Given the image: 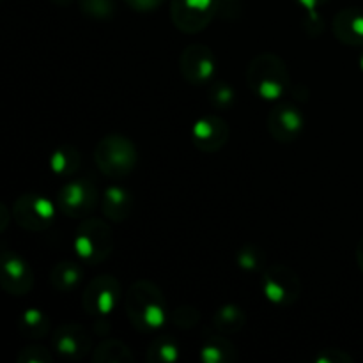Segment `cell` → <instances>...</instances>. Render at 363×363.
Here are the masks:
<instances>
[{"label": "cell", "instance_id": "1", "mask_svg": "<svg viewBox=\"0 0 363 363\" xmlns=\"http://www.w3.org/2000/svg\"><path fill=\"white\" fill-rule=\"evenodd\" d=\"M124 308L131 326L140 333L160 332L170 315L163 291L145 279L131 284L124 300Z\"/></svg>", "mask_w": 363, "mask_h": 363}, {"label": "cell", "instance_id": "2", "mask_svg": "<svg viewBox=\"0 0 363 363\" xmlns=\"http://www.w3.org/2000/svg\"><path fill=\"white\" fill-rule=\"evenodd\" d=\"M247 85L264 101H279L291 85V73L286 60L277 53L262 52L247 66Z\"/></svg>", "mask_w": 363, "mask_h": 363}, {"label": "cell", "instance_id": "3", "mask_svg": "<svg viewBox=\"0 0 363 363\" xmlns=\"http://www.w3.org/2000/svg\"><path fill=\"white\" fill-rule=\"evenodd\" d=\"M94 163L99 172L110 179H123L130 176L137 167V145L126 135H105L94 147Z\"/></svg>", "mask_w": 363, "mask_h": 363}, {"label": "cell", "instance_id": "4", "mask_svg": "<svg viewBox=\"0 0 363 363\" xmlns=\"http://www.w3.org/2000/svg\"><path fill=\"white\" fill-rule=\"evenodd\" d=\"M112 227L99 218H84L74 230L73 248L78 261L87 266H98L105 262L113 252Z\"/></svg>", "mask_w": 363, "mask_h": 363}, {"label": "cell", "instance_id": "5", "mask_svg": "<svg viewBox=\"0 0 363 363\" xmlns=\"http://www.w3.org/2000/svg\"><path fill=\"white\" fill-rule=\"evenodd\" d=\"M101 202L96 183L89 177H73L59 188L55 204L67 218H87Z\"/></svg>", "mask_w": 363, "mask_h": 363}, {"label": "cell", "instance_id": "6", "mask_svg": "<svg viewBox=\"0 0 363 363\" xmlns=\"http://www.w3.org/2000/svg\"><path fill=\"white\" fill-rule=\"evenodd\" d=\"M262 294L279 308L293 307L301 296V280L294 269L286 264H273L262 272Z\"/></svg>", "mask_w": 363, "mask_h": 363}, {"label": "cell", "instance_id": "7", "mask_svg": "<svg viewBox=\"0 0 363 363\" xmlns=\"http://www.w3.org/2000/svg\"><path fill=\"white\" fill-rule=\"evenodd\" d=\"M57 211L59 209L55 202H52L45 195L30 191V194H21L14 201L13 220L21 229L30 230V233H43L53 225Z\"/></svg>", "mask_w": 363, "mask_h": 363}, {"label": "cell", "instance_id": "8", "mask_svg": "<svg viewBox=\"0 0 363 363\" xmlns=\"http://www.w3.org/2000/svg\"><path fill=\"white\" fill-rule=\"evenodd\" d=\"M123 286L113 275H98L89 280L82 293V307L91 318H108L119 305Z\"/></svg>", "mask_w": 363, "mask_h": 363}, {"label": "cell", "instance_id": "9", "mask_svg": "<svg viewBox=\"0 0 363 363\" xmlns=\"http://www.w3.org/2000/svg\"><path fill=\"white\" fill-rule=\"evenodd\" d=\"M215 16V0H170V20L183 34H199Z\"/></svg>", "mask_w": 363, "mask_h": 363}, {"label": "cell", "instance_id": "10", "mask_svg": "<svg viewBox=\"0 0 363 363\" xmlns=\"http://www.w3.org/2000/svg\"><path fill=\"white\" fill-rule=\"evenodd\" d=\"M179 73L190 85L211 84L216 73V57L208 45L191 43L179 55Z\"/></svg>", "mask_w": 363, "mask_h": 363}, {"label": "cell", "instance_id": "11", "mask_svg": "<svg viewBox=\"0 0 363 363\" xmlns=\"http://www.w3.org/2000/svg\"><path fill=\"white\" fill-rule=\"evenodd\" d=\"M0 286L11 296H27L34 287L30 264L7 245H2L0 252Z\"/></svg>", "mask_w": 363, "mask_h": 363}, {"label": "cell", "instance_id": "12", "mask_svg": "<svg viewBox=\"0 0 363 363\" xmlns=\"http://www.w3.org/2000/svg\"><path fill=\"white\" fill-rule=\"evenodd\" d=\"M269 135L280 144H293L301 137L305 128V117L296 105L289 101H279L268 113Z\"/></svg>", "mask_w": 363, "mask_h": 363}, {"label": "cell", "instance_id": "13", "mask_svg": "<svg viewBox=\"0 0 363 363\" xmlns=\"http://www.w3.org/2000/svg\"><path fill=\"white\" fill-rule=\"evenodd\" d=\"M52 347L64 360H82L92 353V337L78 323H62L52 333Z\"/></svg>", "mask_w": 363, "mask_h": 363}, {"label": "cell", "instance_id": "14", "mask_svg": "<svg viewBox=\"0 0 363 363\" xmlns=\"http://www.w3.org/2000/svg\"><path fill=\"white\" fill-rule=\"evenodd\" d=\"M230 128L220 116H204L191 126V142L202 152H218L227 145Z\"/></svg>", "mask_w": 363, "mask_h": 363}, {"label": "cell", "instance_id": "15", "mask_svg": "<svg viewBox=\"0 0 363 363\" xmlns=\"http://www.w3.org/2000/svg\"><path fill=\"white\" fill-rule=\"evenodd\" d=\"M332 32L339 43L346 46L363 48V9L344 7L333 16Z\"/></svg>", "mask_w": 363, "mask_h": 363}, {"label": "cell", "instance_id": "16", "mask_svg": "<svg viewBox=\"0 0 363 363\" xmlns=\"http://www.w3.org/2000/svg\"><path fill=\"white\" fill-rule=\"evenodd\" d=\"M99 208L108 222L123 223L124 220L130 218L131 211H133V195L121 184H110L101 194Z\"/></svg>", "mask_w": 363, "mask_h": 363}, {"label": "cell", "instance_id": "17", "mask_svg": "<svg viewBox=\"0 0 363 363\" xmlns=\"http://www.w3.org/2000/svg\"><path fill=\"white\" fill-rule=\"evenodd\" d=\"M240 354L233 340L220 332L215 335H206L199 347V360L202 363H234Z\"/></svg>", "mask_w": 363, "mask_h": 363}, {"label": "cell", "instance_id": "18", "mask_svg": "<svg viewBox=\"0 0 363 363\" xmlns=\"http://www.w3.org/2000/svg\"><path fill=\"white\" fill-rule=\"evenodd\" d=\"M84 262L80 261H59L50 272V284L53 289L60 291V293H71V291L78 289L82 282H84Z\"/></svg>", "mask_w": 363, "mask_h": 363}, {"label": "cell", "instance_id": "19", "mask_svg": "<svg viewBox=\"0 0 363 363\" xmlns=\"http://www.w3.org/2000/svg\"><path fill=\"white\" fill-rule=\"evenodd\" d=\"M247 325V312L238 303H223L213 314V326L216 332L234 335Z\"/></svg>", "mask_w": 363, "mask_h": 363}, {"label": "cell", "instance_id": "20", "mask_svg": "<svg viewBox=\"0 0 363 363\" xmlns=\"http://www.w3.org/2000/svg\"><path fill=\"white\" fill-rule=\"evenodd\" d=\"M82 169V152L71 144L59 145L50 156V170L59 177H73Z\"/></svg>", "mask_w": 363, "mask_h": 363}, {"label": "cell", "instance_id": "21", "mask_svg": "<svg viewBox=\"0 0 363 363\" xmlns=\"http://www.w3.org/2000/svg\"><path fill=\"white\" fill-rule=\"evenodd\" d=\"M16 328L20 332V335L25 337V339L39 340L48 335L50 328H52V323H50V318L45 312L32 307L21 312L16 321Z\"/></svg>", "mask_w": 363, "mask_h": 363}, {"label": "cell", "instance_id": "22", "mask_svg": "<svg viewBox=\"0 0 363 363\" xmlns=\"http://www.w3.org/2000/svg\"><path fill=\"white\" fill-rule=\"evenodd\" d=\"M94 363H133L135 354L130 346L119 339H105L92 350Z\"/></svg>", "mask_w": 363, "mask_h": 363}, {"label": "cell", "instance_id": "23", "mask_svg": "<svg viewBox=\"0 0 363 363\" xmlns=\"http://www.w3.org/2000/svg\"><path fill=\"white\" fill-rule=\"evenodd\" d=\"M149 363H176L181 360V347L170 335H156L145 353Z\"/></svg>", "mask_w": 363, "mask_h": 363}, {"label": "cell", "instance_id": "24", "mask_svg": "<svg viewBox=\"0 0 363 363\" xmlns=\"http://www.w3.org/2000/svg\"><path fill=\"white\" fill-rule=\"evenodd\" d=\"M236 264L245 273H262L268 268V255L259 245L245 243L236 250Z\"/></svg>", "mask_w": 363, "mask_h": 363}, {"label": "cell", "instance_id": "25", "mask_svg": "<svg viewBox=\"0 0 363 363\" xmlns=\"http://www.w3.org/2000/svg\"><path fill=\"white\" fill-rule=\"evenodd\" d=\"M209 103L222 112L233 108L234 103H236V92H234L233 85L223 80L211 82L209 84Z\"/></svg>", "mask_w": 363, "mask_h": 363}, {"label": "cell", "instance_id": "26", "mask_svg": "<svg viewBox=\"0 0 363 363\" xmlns=\"http://www.w3.org/2000/svg\"><path fill=\"white\" fill-rule=\"evenodd\" d=\"M78 7L92 20H110L117 13L116 0H78Z\"/></svg>", "mask_w": 363, "mask_h": 363}, {"label": "cell", "instance_id": "27", "mask_svg": "<svg viewBox=\"0 0 363 363\" xmlns=\"http://www.w3.org/2000/svg\"><path fill=\"white\" fill-rule=\"evenodd\" d=\"M294 2L303 7L305 13H307V16H305V30H307V34L312 35V38L321 34L323 21L318 9L325 6V4H328L330 0H294Z\"/></svg>", "mask_w": 363, "mask_h": 363}, {"label": "cell", "instance_id": "28", "mask_svg": "<svg viewBox=\"0 0 363 363\" xmlns=\"http://www.w3.org/2000/svg\"><path fill=\"white\" fill-rule=\"evenodd\" d=\"M169 321L179 330H191L201 323V312L194 305H177L170 311Z\"/></svg>", "mask_w": 363, "mask_h": 363}, {"label": "cell", "instance_id": "29", "mask_svg": "<svg viewBox=\"0 0 363 363\" xmlns=\"http://www.w3.org/2000/svg\"><path fill=\"white\" fill-rule=\"evenodd\" d=\"M16 362L18 363H52L53 354L52 351L46 350V347L38 346V344H32V346H25L18 351Z\"/></svg>", "mask_w": 363, "mask_h": 363}, {"label": "cell", "instance_id": "30", "mask_svg": "<svg viewBox=\"0 0 363 363\" xmlns=\"http://www.w3.org/2000/svg\"><path fill=\"white\" fill-rule=\"evenodd\" d=\"M216 16L220 20L234 21L243 13V0H215Z\"/></svg>", "mask_w": 363, "mask_h": 363}, {"label": "cell", "instance_id": "31", "mask_svg": "<svg viewBox=\"0 0 363 363\" xmlns=\"http://www.w3.org/2000/svg\"><path fill=\"white\" fill-rule=\"evenodd\" d=\"M314 363H353L354 358L344 350H337V347H326V350H319L318 353L312 357Z\"/></svg>", "mask_w": 363, "mask_h": 363}, {"label": "cell", "instance_id": "32", "mask_svg": "<svg viewBox=\"0 0 363 363\" xmlns=\"http://www.w3.org/2000/svg\"><path fill=\"white\" fill-rule=\"evenodd\" d=\"M135 13H152L160 9L167 0H124Z\"/></svg>", "mask_w": 363, "mask_h": 363}, {"label": "cell", "instance_id": "33", "mask_svg": "<svg viewBox=\"0 0 363 363\" xmlns=\"http://www.w3.org/2000/svg\"><path fill=\"white\" fill-rule=\"evenodd\" d=\"M0 216H2V220H0V233H6L9 220L13 218V208L9 209L6 204H2L0 206Z\"/></svg>", "mask_w": 363, "mask_h": 363}, {"label": "cell", "instance_id": "34", "mask_svg": "<svg viewBox=\"0 0 363 363\" xmlns=\"http://www.w3.org/2000/svg\"><path fill=\"white\" fill-rule=\"evenodd\" d=\"M354 259H357V264H358V268H360V272L363 275V238L360 241H358L357 250H354Z\"/></svg>", "mask_w": 363, "mask_h": 363}, {"label": "cell", "instance_id": "35", "mask_svg": "<svg viewBox=\"0 0 363 363\" xmlns=\"http://www.w3.org/2000/svg\"><path fill=\"white\" fill-rule=\"evenodd\" d=\"M52 2L57 4V6H60V7H67L69 4H73V0H52Z\"/></svg>", "mask_w": 363, "mask_h": 363}, {"label": "cell", "instance_id": "36", "mask_svg": "<svg viewBox=\"0 0 363 363\" xmlns=\"http://www.w3.org/2000/svg\"><path fill=\"white\" fill-rule=\"evenodd\" d=\"M358 64H360V69L363 71V50L360 52V57H358Z\"/></svg>", "mask_w": 363, "mask_h": 363}]
</instances>
